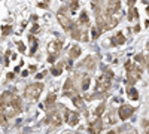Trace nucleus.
Segmentation results:
<instances>
[{"label": "nucleus", "instance_id": "f257e3e1", "mask_svg": "<svg viewBox=\"0 0 149 134\" xmlns=\"http://www.w3.org/2000/svg\"><path fill=\"white\" fill-rule=\"evenodd\" d=\"M43 91V85L36 82V83H31L29 85V87L26 88V91H24V95H26V99L30 100V101H36L37 99H39V95L42 94Z\"/></svg>", "mask_w": 149, "mask_h": 134}, {"label": "nucleus", "instance_id": "f03ea898", "mask_svg": "<svg viewBox=\"0 0 149 134\" xmlns=\"http://www.w3.org/2000/svg\"><path fill=\"white\" fill-rule=\"evenodd\" d=\"M64 12H66V8H61V9H60V12L57 14V19L60 21L61 27H63L64 30L70 31V30H72V27H73V22H72V19H70L69 17H66V15H64Z\"/></svg>", "mask_w": 149, "mask_h": 134}, {"label": "nucleus", "instance_id": "7ed1b4c3", "mask_svg": "<svg viewBox=\"0 0 149 134\" xmlns=\"http://www.w3.org/2000/svg\"><path fill=\"white\" fill-rule=\"evenodd\" d=\"M110 79H112V78H110L109 75L98 76V79H97V91H102V92L107 91V90L110 88V83H112Z\"/></svg>", "mask_w": 149, "mask_h": 134}, {"label": "nucleus", "instance_id": "20e7f679", "mask_svg": "<svg viewBox=\"0 0 149 134\" xmlns=\"http://www.w3.org/2000/svg\"><path fill=\"white\" fill-rule=\"evenodd\" d=\"M133 113H134V107H131V106H128V104L121 106V107H119V110H118V115H119V118H121L122 121L128 119Z\"/></svg>", "mask_w": 149, "mask_h": 134}, {"label": "nucleus", "instance_id": "39448f33", "mask_svg": "<svg viewBox=\"0 0 149 134\" xmlns=\"http://www.w3.org/2000/svg\"><path fill=\"white\" fill-rule=\"evenodd\" d=\"M61 48H63V42L54 40V42H51V43L48 45V52L51 54V55H54V57H57L58 52L61 51Z\"/></svg>", "mask_w": 149, "mask_h": 134}, {"label": "nucleus", "instance_id": "423d86ee", "mask_svg": "<svg viewBox=\"0 0 149 134\" xmlns=\"http://www.w3.org/2000/svg\"><path fill=\"white\" fill-rule=\"evenodd\" d=\"M49 118H51V124L55 125V127H60L61 124H63V119H64V116L61 115V112H57V110L49 112Z\"/></svg>", "mask_w": 149, "mask_h": 134}, {"label": "nucleus", "instance_id": "0eeeda50", "mask_svg": "<svg viewBox=\"0 0 149 134\" xmlns=\"http://www.w3.org/2000/svg\"><path fill=\"white\" fill-rule=\"evenodd\" d=\"M103 121L98 118V119H95L93 124H90V127H88V131L91 133V134H98V133H102V128H103Z\"/></svg>", "mask_w": 149, "mask_h": 134}, {"label": "nucleus", "instance_id": "6e6552de", "mask_svg": "<svg viewBox=\"0 0 149 134\" xmlns=\"http://www.w3.org/2000/svg\"><path fill=\"white\" fill-rule=\"evenodd\" d=\"M76 90H74V85H73V81L72 79H67L66 83H64V95L67 97H73Z\"/></svg>", "mask_w": 149, "mask_h": 134}, {"label": "nucleus", "instance_id": "1a4fd4ad", "mask_svg": "<svg viewBox=\"0 0 149 134\" xmlns=\"http://www.w3.org/2000/svg\"><path fill=\"white\" fill-rule=\"evenodd\" d=\"M14 99H15L14 92H12V91H6V92H3V94H2L0 103H3L5 106H10V103H12V100H14Z\"/></svg>", "mask_w": 149, "mask_h": 134}, {"label": "nucleus", "instance_id": "9d476101", "mask_svg": "<svg viewBox=\"0 0 149 134\" xmlns=\"http://www.w3.org/2000/svg\"><path fill=\"white\" fill-rule=\"evenodd\" d=\"M110 40H112V45H113V46L125 43V37H124V34H122L121 31H119V33H116V36H115V37H112Z\"/></svg>", "mask_w": 149, "mask_h": 134}, {"label": "nucleus", "instance_id": "9b49d317", "mask_svg": "<svg viewBox=\"0 0 149 134\" xmlns=\"http://www.w3.org/2000/svg\"><path fill=\"white\" fill-rule=\"evenodd\" d=\"M10 106H12V109H14V110H17L18 113L22 110V103H21V99H19V97H15V99L12 100Z\"/></svg>", "mask_w": 149, "mask_h": 134}, {"label": "nucleus", "instance_id": "f8f14e48", "mask_svg": "<svg viewBox=\"0 0 149 134\" xmlns=\"http://www.w3.org/2000/svg\"><path fill=\"white\" fill-rule=\"evenodd\" d=\"M103 124H104V127H109L112 124H116V118L113 116V113H107L106 118L103 119Z\"/></svg>", "mask_w": 149, "mask_h": 134}, {"label": "nucleus", "instance_id": "ddd939ff", "mask_svg": "<svg viewBox=\"0 0 149 134\" xmlns=\"http://www.w3.org/2000/svg\"><path fill=\"white\" fill-rule=\"evenodd\" d=\"M79 55H81V48H79V46H72V49H70V54H69L70 60H76V58H78Z\"/></svg>", "mask_w": 149, "mask_h": 134}, {"label": "nucleus", "instance_id": "4468645a", "mask_svg": "<svg viewBox=\"0 0 149 134\" xmlns=\"http://www.w3.org/2000/svg\"><path fill=\"white\" fill-rule=\"evenodd\" d=\"M82 64H84V67L90 69L91 72L95 69V61H94V58H91V57H88V58H86V60H85V61H84Z\"/></svg>", "mask_w": 149, "mask_h": 134}, {"label": "nucleus", "instance_id": "2eb2a0df", "mask_svg": "<svg viewBox=\"0 0 149 134\" xmlns=\"http://www.w3.org/2000/svg\"><path fill=\"white\" fill-rule=\"evenodd\" d=\"M78 119H79V113H78V112H70V116H69L67 124H70V125H76V124H78Z\"/></svg>", "mask_w": 149, "mask_h": 134}, {"label": "nucleus", "instance_id": "dca6fc26", "mask_svg": "<svg viewBox=\"0 0 149 134\" xmlns=\"http://www.w3.org/2000/svg\"><path fill=\"white\" fill-rule=\"evenodd\" d=\"M127 94H128V97L131 100H137L139 99V92H137V90H134V88H128Z\"/></svg>", "mask_w": 149, "mask_h": 134}, {"label": "nucleus", "instance_id": "f3484780", "mask_svg": "<svg viewBox=\"0 0 149 134\" xmlns=\"http://www.w3.org/2000/svg\"><path fill=\"white\" fill-rule=\"evenodd\" d=\"M52 75L54 76H60L61 75V72H63V63H58L57 64V67H52Z\"/></svg>", "mask_w": 149, "mask_h": 134}, {"label": "nucleus", "instance_id": "a211bd4d", "mask_svg": "<svg viewBox=\"0 0 149 134\" xmlns=\"http://www.w3.org/2000/svg\"><path fill=\"white\" fill-rule=\"evenodd\" d=\"M70 31H72V37H73V39H78V40L81 39V36H82V34H81V30H79L78 27H74V26H73Z\"/></svg>", "mask_w": 149, "mask_h": 134}, {"label": "nucleus", "instance_id": "6ab92c4d", "mask_svg": "<svg viewBox=\"0 0 149 134\" xmlns=\"http://www.w3.org/2000/svg\"><path fill=\"white\" fill-rule=\"evenodd\" d=\"M90 83H91L90 76H85V78H84V81H82V90H84V91H86V90H88V87H90Z\"/></svg>", "mask_w": 149, "mask_h": 134}, {"label": "nucleus", "instance_id": "aec40b11", "mask_svg": "<svg viewBox=\"0 0 149 134\" xmlns=\"http://www.w3.org/2000/svg\"><path fill=\"white\" fill-rule=\"evenodd\" d=\"M55 99H57L55 94H49V95H48V99H46V103H45V104H46L48 107H49V106H52V104L55 103Z\"/></svg>", "mask_w": 149, "mask_h": 134}, {"label": "nucleus", "instance_id": "412c9836", "mask_svg": "<svg viewBox=\"0 0 149 134\" xmlns=\"http://www.w3.org/2000/svg\"><path fill=\"white\" fill-rule=\"evenodd\" d=\"M79 21H81L82 24H85V26H88V24H90V19H88V15H86V12H82V14H81Z\"/></svg>", "mask_w": 149, "mask_h": 134}, {"label": "nucleus", "instance_id": "4be33fe9", "mask_svg": "<svg viewBox=\"0 0 149 134\" xmlns=\"http://www.w3.org/2000/svg\"><path fill=\"white\" fill-rule=\"evenodd\" d=\"M139 17V12L136 10L134 8H130V14H128V19H134V18H137Z\"/></svg>", "mask_w": 149, "mask_h": 134}, {"label": "nucleus", "instance_id": "5701e85b", "mask_svg": "<svg viewBox=\"0 0 149 134\" xmlns=\"http://www.w3.org/2000/svg\"><path fill=\"white\" fill-rule=\"evenodd\" d=\"M102 31H100V28H98V27H94V28H91V37L95 40L97 37H98V34H100Z\"/></svg>", "mask_w": 149, "mask_h": 134}, {"label": "nucleus", "instance_id": "b1692460", "mask_svg": "<svg viewBox=\"0 0 149 134\" xmlns=\"http://www.w3.org/2000/svg\"><path fill=\"white\" fill-rule=\"evenodd\" d=\"M103 112H104V103H102L100 106L95 109V115H97V116H100V115H103Z\"/></svg>", "mask_w": 149, "mask_h": 134}, {"label": "nucleus", "instance_id": "393cba45", "mask_svg": "<svg viewBox=\"0 0 149 134\" xmlns=\"http://www.w3.org/2000/svg\"><path fill=\"white\" fill-rule=\"evenodd\" d=\"M73 103H74V106H78V107H82L84 106L81 97H73Z\"/></svg>", "mask_w": 149, "mask_h": 134}, {"label": "nucleus", "instance_id": "a878e982", "mask_svg": "<svg viewBox=\"0 0 149 134\" xmlns=\"http://www.w3.org/2000/svg\"><path fill=\"white\" fill-rule=\"evenodd\" d=\"M6 122H8V118H6V115H5V113H0V127H3Z\"/></svg>", "mask_w": 149, "mask_h": 134}, {"label": "nucleus", "instance_id": "bb28decb", "mask_svg": "<svg viewBox=\"0 0 149 134\" xmlns=\"http://www.w3.org/2000/svg\"><path fill=\"white\" fill-rule=\"evenodd\" d=\"M17 46H18V49H19V52H26V45H24L22 42H17Z\"/></svg>", "mask_w": 149, "mask_h": 134}, {"label": "nucleus", "instance_id": "cd10ccee", "mask_svg": "<svg viewBox=\"0 0 149 134\" xmlns=\"http://www.w3.org/2000/svg\"><path fill=\"white\" fill-rule=\"evenodd\" d=\"M78 6H79V3H78V0H73V2L70 3V9L74 12V10H76L78 9Z\"/></svg>", "mask_w": 149, "mask_h": 134}, {"label": "nucleus", "instance_id": "c85d7f7f", "mask_svg": "<svg viewBox=\"0 0 149 134\" xmlns=\"http://www.w3.org/2000/svg\"><path fill=\"white\" fill-rule=\"evenodd\" d=\"M143 128H145V134H149V122L143 121Z\"/></svg>", "mask_w": 149, "mask_h": 134}, {"label": "nucleus", "instance_id": "c756f323", "mask_svg": "<svg viewBox=\"0 0 149 134\" xmlns=\"http://www.w3.org/2000/svg\"><path fill=\"white\" fill-rule=\"evenodd\" d=\"M125 69H127L128 72H131V70H134V66H133V64L128 61V63H125Z\"/></svg>", "mask_w": 149, "mask_h": 134}, {"label": "nucleus", "instance_id": "7c9ffc66", "mask_svg": "<svg viewBox=\"0 0 149 134\" xmlns=\"http://www.w3.org/2000/svg\"><path fill=\"white\" fill-rule=\"evenodd\" d=\"M8 33H10V26L3 27V34H8Z\"/></svg>", "mask_w": 149, "mask_h": 134}, {"label": "nucleus", "instance_id": "2f4dec72", "mask_svg": "<svg viewBox=\"0 0 149 134\" xmlns=\"http://www.w3.org/2000/svg\"><path fill=\"white\" fill-rule=\"evenodd\" d=\"M37 31H39V26H37V24H34L33 28H31V33H37Z\"/></svg>", "mask_w": 149, "mask_h": 134}, {"label": "nucleus", "instance_id": "473e14b6", "mask_svg": "<svg viewBox=\"0 0 149 134\" xmlns=\"http://www.w3.org/2000/svg\"><path fill=\"white\" fill-rule=\"evenodd\" d=\"M45 73H46V72H42V73H39V75H37L36 78H37V79H42V78L45 76Z\"/></svg>", "mask_w": 149, "mask_h": 134}, {"label": "nucleus", "instance_id": "72a5a7b5", "mask_svg": "<svg viewBox=\"0 0 149 134\" xmlns=\"http://www.w3.org/2000/svg\"><path fill=\"white\" fill-rule=\"evenodd\" d=\"M134 3H136V0H128V6H130V8H133Z\"/></svg>", "mask_w": 149, "mask_h": 134}, {"label": "nucleus", "instance_id": "f704fd0d", "mask_svg": "<svg viewBox=\"0 0 149 134\" xmlns=\"http://www.w3.org/2000/svg\"><path fill=\"white\" fill-rule=\"evenodd\" d=\"M34 70H36V67H34V66H31V67L29 69V72H34Z\"/></svg>", "mask_w": 149, "mask_h": 134}, {"label": "nucleus", "instance_id": "c9c22d12", "mask_svg": "<svg viewBox=\"0 0 149 134\" xmlns=\"http://www.w3.org/2000/svg\"><path fill=\"white\" fill-rule=\"evenodd\" d=\"M125 134H136V131H134V130H131L130 133H125Z\"/></svg>", "mask_w": 149, "mask_h": 134}, {"label": "nucleus", "instance_id": "e433bc0d", "mask_svg": "<svg viewBox=\"0 0 149 134\" xmlns=\"http://www.w3.org/2000/svg\"><path fill=\"white\" fill-rule=\"evenodd\" d=\"M107 134H116V133H115V131H109Z\"/></svg>", "mask_w": 149, "mask_h": 134}, {"label": "nucleus", "instance_id": "4c0bfd02", "mask_svg": "<svg viewBox=\"0 0 149 134\" xmlns=\"http://www.w3.org/2000/svg\"><path fill=\"white\" fill-rule=\"evenodd\" d=\"M146 10H148V14H149V8H148V9H146Z\"/></svg>", "mask_w": 149, "mask_h": 134}]
</instances>
